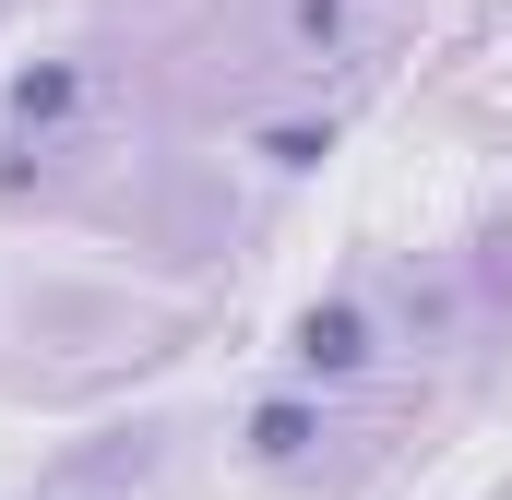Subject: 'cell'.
<instances>
[{"label":"cell","mask_w":512,"mask_h":500,"mask_svg":"<svg viewBox=\"0 0 512 500\" xmlns=\"http://www.w3.org/2000/svg\"><path fill=\"white\" fill-rule=\"evenodd\" d=\"M310 429H322L310 405H262V417H251V441L274 453V465H286V453H310Z\"/></svg>","instance_id":"2"},{"label":"cell","mask_w":512,"mask_h":500,"mask_svg":"<svg viewBox=\"0 0 512 500\" xmlns=\"http://www.w3.org/2000/svg\"><path fill=\"white\" fill-rule=\"evenodd\" d=\"M298 358H310V370H358V358H370V322H358V310H310V322H298Z\"/></svg>","instance_id":"1"}]
</instances>
